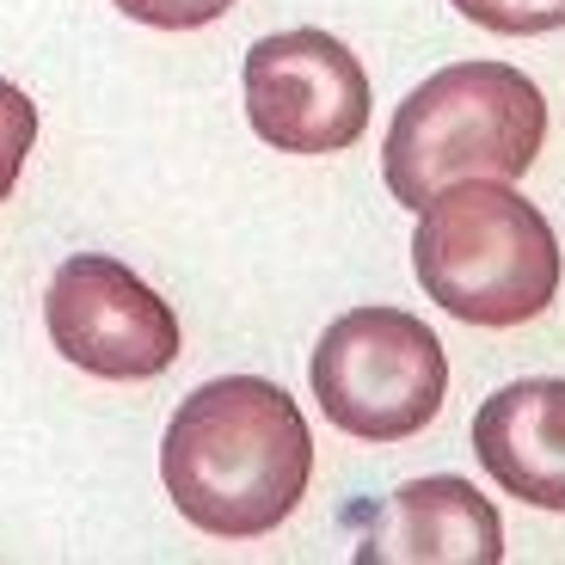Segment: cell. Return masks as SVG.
Returning <instances> with one entry per match:
<instances>
[{"instance_id": "4", "label": "cell", "mask_w": 565, "mask_h": 565, "mask_svg": "<svg viewBox=\"0 0 565 565\" xmlns=\"http://www.w3.org/2000/svg\"><path fill=\"white\" fill-rule=\"evenodd\" d=\"M313 399L344 437L406 443L449 399V351L406 308H351L313 344Z\"/></svg>"}, {"instance_id": "7", "label": "cell", "mask_w": 565, "mask_h": 565, "mask_svg": "<svg viewBox=\"0 0 565 565\" xmlns=\"http://www.w3.org/2000/svg\"><path fill=\"white\" fill-rule=\"evenodd\" d=\"M504 559V523L498 504L467 480L430 473L399 486L369 523L356 565H498Z\"/></svg>"}, {"instance_id": "8", "label": "cell", "mask_w": 565, "mask_h": 565, "mask_svg": "<svg viewBox=\"0 0 565 565\" xmlns=\"http://www.w3.org/2000/svg\"><path fill=\"white\" fill-rule=\"evenodd\" d=\"M473 455L498 492L535 510H565V382H510L473 412Z\"/></svg>"}, {"instance_id": "10", "label": "cell", "mask_w": 565, "mask_h": 565, "mask_svg": "<svg viewBox=\"0 0 565 565\" xmlns=\"http://www.w3.org/2000/svg\"><path fill=\"white\" fill-rule=\"evenodd\" d=\"M31 148H38V105L25 86L0 81V203L13 198L19 172H25Z\"/></svg>"}, {"instance_id": "2", "label": "cell", "mask_w": 565, "mask_h": 565, "mask_svg": "<svg viewBox=\"0 0 565 565\" xmlns=\"http://www.w3.org/2000/svg\"><path fill=\"white\" fill-rule=\"evenodd\" d=\"M418 289L467 326H529L559 296V241L504 179L443 184L412 227Z\"/></svg>"}, {"instance_id": "6", "label": "cell", "mask_w": 565, "mask_h": 565, "mask_svg": "<svg viewBox=\"0 0 565 565\" xmlns=\"http://www.w3.org/2000/svg\"><path fill=\"white\" fill-rule=\"evenodd\" d=\"M50 344L99 382H154L179 363V313L124 258L74 253L43 296Z\"/></svg>"}, {"instance_id": "5", "label": "cell", "mask_w": 565, "mask_h": 565, "mask_svg": "<svg viewBox=\"0 0 565 565\" xmlns=\"http://www.w3.org/2000/svg\"><path fill=\"white\" fill-rule=\"evenodd\" d=\"M246 124L277 154H344L369 129V74L332 31H270L246 50Z\"/></svg>"}, {"instance_id": "11", "label": "cell", "mask_w": 565, "mask_h": 565, "mask_svg": "<svg viewBox=\"0 0 565 565\" xmlns=\"http://www.w3.org/2000/svg\"><path fill=\"white\" fill-rule=\"evenodd\" d=\"M111 7L154 31H198V25H215L222 13H234L241 0H111Z\"/></svg>"}, {"instance_id": "9", "label": "cell", "mask_w": 565, "mask_h": 565, "mask_svg": "<svg viewBox=\"0 0 565 565\" xmlns=\"http://www.w3.org/2000/svg\"><path fill=\"white\" fill-rule=\"evenodd\" d=\"M467 25L498 38H547L565 25V0H449Z\"/></svg>"}, {"instance_id": "3", "label": "cell", "mask_w": 565, "mask_h": 565, "mask_svg": "<svg viewBox=\"0 0 565 565\" xmlns=\"http://www.w3.org/2000/svg\"><path fill=\"white\" fill-rule=\"evenodd\" d=\"M547 148V99L510 62H449L412 86L382 148V179L406 210H424L443 184H516Z\"/></svg>"}, {"instance_id": "1", "label": "cell", "mask_w": 565, "mask_h": 565, "mask_svg": "<svg viewBox=\"0 0 565 565\" xmlns=\"http://www.w3.org/2000/svg\"><path fill=\"white\" fill-rule=\"evenodd\" d=\"M160 480L191 529L253 541L301 510L313 480L308 418L265 375H215L191 387L160 437Z\"/></svg>"}]
</instances>
